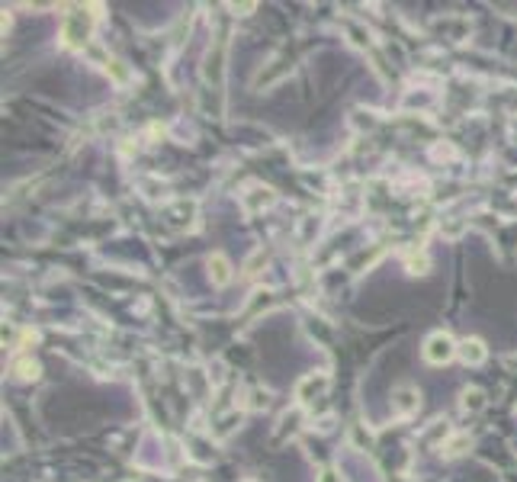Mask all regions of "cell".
<instances>
[{"label": "cell", "instance_id": "cell-7", "mask_svg": "<svg viewBox=\"0 0 517 482\" xmlns=\"http://www.w3.org/2000/svg\"><path fill=\"white\" fill-rule=\"evenodd\" d=\"M485 408V392L482 389H466L463 392V411H482Z\"/></svg>", "mask_w": 517, "mask_h": 482}, {"label": "cell", "instance_id": "cell-2", "mask_svg": "<svg viewBox=\"0 0 517 482\" xmlns=\"http://www.w3.org/2000/svg\"><path fill=\"white\" fill-rule=\"evenodd\" d=\"M418 405H421V396H418V389L414 386H399V389L392 392V411L395 415H401V418H408V415H414L418 411Z\"/></svg>", "mask_w": 517, "mask_h": 482}, {"label": "cell", "instance_id": "cell-6", "mask_svg": "<svg viewBox=\"0 0 517 482\" xmlns=\"http://www.w3.org/2000/svg\"><path fill=\"white\" fill-rule=\"evenodd\" d=\"M324 389H328V376H322V379H318V383H315V376H309V379H302V383H299V389H296V398H299V402H309V398H312L309 392H315V396H322Z\"/></svg>", "mask_w": 517, "mask_h": 482}, {"label": "cell", "instance_id": "cell-3", "mask_svg": "<svg viewBox=\"0 0 517 482\" xmlns=\"http://www.w3.org/2000/svg\"><path fill=\"white\" fill-rule=\"evenodd\" d=\"M459 357H463V363L478 366L485 357H488V351H485V344L478 338H466V341H459Z\"/></svg>", "mask_w": 517, "mask_h": 482}, {"label": "cell", "instance_id": "cell-1", "mask_svg": "<svg viewBox=\"0 0 517 482\" xmlns=\"http://www.w3.org/2000/svg\"><path fill=\"white\" fill-rule=\"evenodd\" d=\"M459 353V344L450 338L446 331H434L431 338L424 341V360L431 366H444V363H450L453 357Z\"/></svg>", "mask_w": 517, "mask_h": 482}, {"label": "cell", "instance_id": "cell-5", "mask_svg": "<svg viewBox=\"0 0 517 482\" xmlns=\"http://www.w3.org/2000/svg\"><path fill=\"white\" fill-rule=\"evenodd\" d=\"M39 373H42V366L36 363L33 357H20L14 363V376L23 379V383H29V379H39Z\"/></svg>", "mask_w": 517, "mask_h": 482}, {"label": "cell", "instance_id": "cell-4", "mask_svg": "<svg viewBox=\"0 0 517 482\" xmlns=\"http://www.w3.org/2000/svg\"><path fill=\"white\" fill-rule=\"evenodd\" d=\"M209 276H213L215 286H225L228 280H232V263H228L225 254H209Z\"/></svg>", "mask_w": 517, "mask_h": 482}]
</instances>
